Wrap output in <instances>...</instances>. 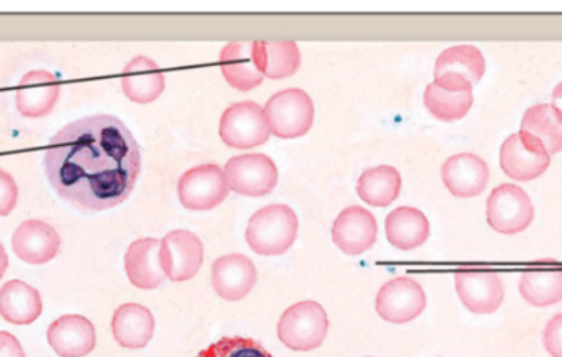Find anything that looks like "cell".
Wrapping results in <instances>:
<instances>
[{
  "mask_svg": "<svg viewBox=\"0 0 562 357\" xmlns=\"http://www.w3.org/2000/svg\"><path fill=\"white\" fill-rule=\"evenodd\" d=\"M520 134L547 148L550 157L562 152V118L551 104H537L525 112Z\"/></svg>",
  "mask_w": 562,
  "mask_h": 357,
  "instance_id": "cell-27",
  "label": "cell"
},
{
  "mask_svg": "<svg viewBox=\"0 0 562 357\" xmlns=\"http://www.w3.org/2000/svg\"><path fill=\"white\" fill-rule=\"evenodd\" d=\"M7 267H9V257H7L5 249H3L2 244H0V279H2L3 274H5Z\"/></svg>",
  "mask_w": 562,
  "mask_h": 357,
  "instance_id": "cell-36",
  "label": "cell"
},
{
  "mask_svg": "<svg viewBox=\"0 0 562 357\" xmlns=\"http://www.w3.org/2000/svg\"><path fill=\"white\" fill-rule=\"evenodd\" d=\"M543 343L551 357H562V313L548 322L543 333Z\"/></svg>",
  "mask_w": 562,
  "mask_h": 357,
  "instance_id": "cell-33",
  "label": "cell"
},
{
  "mask_svg": "<svg viewBox=\"0 0 562 357\" xmlns=\"http://www.w3.org/2000/svg\"><path fill=\"white\" fill-rule=\"evenodd\" d=\"M446 188L458 198H474L484 193L491 178V170L479 155H452L441 168Z\"/></svg>",
  "mask_w": 562,
  "mask_h": 357,
  "instance_id": "cell-17",
  "label": "cell"
},
{
  "mask_svg": "<svg viewBox=\"0 0 562 357\" xmlns=\"http://www.w3.org/2000/svg\"><path fill=\"white\" fill-rule=\"evenodd\" d=\"M229 190L244 197H266L279 183L276 161L263 154L237 155L224 167Z\"/></svg>",
  "mask_w": 562,
  "mask_h": 357,
  "instance_id": "cell-9",
  "label": "cell"
},
{
  "mask_svg": "<svg viewBox=\"0 0 562 357\" xmlns=\"http://www.w3.org/2000/svg\"><path fill=\"white\" fill-rule=\"evenodd\" d=\"M221 138L224 144L237 150H249L260 147L269 141V122L266 111L257 102H236L224 111L220 125Z\"/></svg>",
  "mask_w": 562,
  "mask_h": 357,
  "instance_id": "cell-5",
  "label": "cell"
},
{
  "mask_svg": "<svg viewBox=\"0 0 562 357\" xmlns=\"http://www.w3.org/2000/svg\"><path fill=\"white\" fill-rule=\"evenodd\" d=\"M220 65L226 81L239 91H250L266 78L254 62L252 42L227 43L221 52Z\"/></svg>",
  "mask_w": 562,
  "mask_h": 357,
  "instance_id": "cell-24",
  "label": "cell"
},
{
  "mask_svg": "<svg viewBox=\"0 0 562 357\" xmlns=\"http://www.w3.org/2000/svg\"><path fill=\"white\" fill-rule=\"evenodd\" d=\"M535 220V207L524 188L504 183L487 200V221L501 234L524 233Z\"/></svg>",
  "mask_w": 562,
  "mask_h": 357,
  "instance_id": "cell-6",
  "label": "cell"
},
{
  "mask_svg": "<svg viewBox=\"0 0 562 357\" xmlns=\"http://www.w3.org/2000/svg\"><path fill=\"white\" fill-rule=\"evenodd\" d=\"M553 108L557 109L558 114L562 118V81L557 86V88H554Z\"/></svg>",
  "mask_w": 562,
  "mask_h": 357,
  "instance_id": "cell-35",
  "label": "cell"
},
{
  "mask_svg": "<svg viewBox=\"0 0 562 357\" xmlns=\"http://www.w3.org/2000/svg\"><path fill=\"white\" fill-rule=\"evenodd\" d=\"M19 188L12 175L0 168V216H9L16 207Z\"/></svg>",
  "mask_w": 562,
  "mask_h": 357,
  "instance_id": "cell-32",
  "label": "cell"
},
{
  "mask_svg": "<svg viewBox=\"0 0 562 357\" xmlns=\"http://www.w3.org/2000/svg\"><path fill=\"white\" fill-rule=\"evenodd\" d=\"M48 343L61 357H85L95 348L94 325L81 315H65L48 328Z\"/></svg>",
  "mask_w": 562,
  "mask_h": 357,
  "instance_id": "cell-19",
  "label": "cell"
},
{
  "mask_svg": "<svg viewBox=\"0 0 562 357\" xmlns=\"http://www.w3.org/2000/svg\"><path fill=\"white\" fill-rule=\"evenodd\" d=\"M204 246L196 234L187 230L173 231L161 241L160 266L171 282H187L200 272Z\"/></svg>",
  "mask_w": 562,
  "mask_h": 357,
  "instance_id": "cell-11",
  "label": "cell"
},
{
  "mask_svg": "<svg viewBox=\"0 0 562 357\" xmlns=\"http://www.w3.org/2000/svg\"><path fill=\"white\" fill-rule=\"evenodd\" d=\"M402 191V175L390 165L367 168L357 181V193L370 207H390Z\"/></svg>",
  "mask_w": 562,
  "mask_h": 357,
  "instance_id": "cell-28",
  "label": "cell"
},
{
  "mask_svg": "<svg viewBox=\"0 0 562 357\" xmlns=\"http://www.w3.org/2000/svg\"><path fill=\"white\" fill-rule=\"evenodd\" d=\"M122 91L138 104L157 101L165 91L164 71L154 59L137 56L122 71Z\"/></svg>",
  "mask_w": 562,
  "mask_h": 357,
  "instance_id": "cell-21",
  "label": "cell"
},
{
  "mask_svg": "<svg viewBox=\"0 0 562 357\" xmlns=\"http://www.w3.org/2000/svg\"><path fill=\"white\" fill-rule=\"evenodd\" d=\"M254 62L270 79L290 78L300 69V46L294 42H252Z\"/></svg>",
  "mask_w": 562,
  "mask_h": 357,
  "instance_id": "cell-26",
  "label": "cell"
},
{
  "mask_svg": "<svg viewBox=\"0 0 562 357\" xmlns=\"http://www.w3.org/2000/svg\"><path fill=\"white\" fill-rule=\"evenodd\" d=\"M329 330L326 310L313 300L296 303L281 315L277 332L280 342L293 352H313L323 345Z\"/></svg>",
  "mask_w": 562,
  "mask_h": 357,
  "instance_id": "cell-3",
  "label": "cell"
},
{
  "mask_svg": "<svg viewBox=\"0 0 562 357\" xmlns=\"http://www.w3.org/2000/svg\"><path fill=\"white\" fill-rule=\"evenodd\" d=\"M520 295L525 302L540 309L562 302V269L540 267L521 274Z\"/></svg>",
  "mask_w": 562,
  "mask_h": 357,
  "instance_id": "cell-29",
  "label": "cell"
},
{
  "mask_svg": "<svg viewBox=\"0 0 562 357\" xmlns=\"http://www.w3.org/2000/svg\"><path fill=\"white\" fill-rule=\"evenodd\" d=\"M38 290L20 280H10L0 289V315L13 325H30L42 315Z\"/></svg>",
  "mask_w": 562,
  "mask_h": 357,
  "instance_id": "cell-25",
  "label": "cell"
},
{
  "mask_svg": "<svg viewBox=\"0 0 562 357\" xmlns=\"http://www.w3.org/2000/svg\"><path fill=\"white\" fill-rule=\"evenodd\" d=\"M0 357H25L19 339L10 333L0 332Z\"/></svg>",
  "mask_w": 562,
  "mask_h": 357,
  "instance_id": "cell-34",
  "label": "cell"
},
{
  "mask_svg": "<svg viewBox=\"0 0 562 357\" xmlns=\"http://www.w3.org/2000/svg\"><path fill=\"white\" fill-rule=\"evenodd\" d=\"M550 165L551 157L547 148L520 132L510 135L502 144L501 167L514 180L531 181L540 178Z\"/></svg>",
  "mask_w": 562,
  "mask_h": 357,
  "instance_id": "cell-13",
  "label": "cell"
},
{
  "mask_svg": "<svg viewBox=\"0 0 562 357\" xmlns=\"http://www.w3.org/2000/svg\"><path fill=\"white\" fill-rule=\"evenodd\" d=\"M474 104L472 91H448L431 82L425 91V105L436 119L442 122L461 121Z\"/></svg>",
  "mask_w": 562,
  "mask_h": 357,
  "instance_id": "cell-30",
  "label": "cell"
},
{
  "mask_svg": "<svg viewBox=\"0 0 562 357\" xmlns=\"http://www.w3.org/2000/svg\"><path fill=\"white\" fill-rule=\"evenodd\" d=\"M259 272L256 264L244 254H229L214 260L211 267V282L221 299L239 302L256 287Z\"/></svg>",
  "mask_w": 562,
  "mask_h": 357,
  "instance_id": "cell-14",
  "label": "cell"
},
{
  "mask_svg": "<svg viewBox=\"0 0 562 357\" xmlns=\"http://www.w3.org/2000/svg\"><path fill=\"white\" fill-rule=\"evenodd\" d=\"M485 68L484 55L477 46H451L436 59L435 82L448 91H472L484 78Z\"/></svg>",
  "mask_w": 562,
  "mask_h": 357,
  "instance_id": "cell-7",
  "label": "cell"
},
{
  "mask_svg": "<svg viewBox=\"0 0 562 357\" xmlns=\"http://www.w3.org/2000/svg\"><path fill=\"white\" fill-rule=\"evenodd\" d=\"M379 236V224L366 208L349 207L333 224V241L347 256H360L372 249Z\"/></svg>",
  "mask_w": 562,
  "mask_h": 357,
  "instance_id": "cell-15",
  "label": "cell"
},
{
  "mask_svg": "<svg viewBox=\"0 0 562 357\" xmlns=\"http://www.w3.org/2000/svg\"><path fill=\"white\" fill-rule=\"evenodd\" d=\"M297 216L286 204H270L250 217L246 239L260 256H281L297 237Z\"/></svg>",
  "mask_w": 562,
  "mask_h": 357,
  "instance_id": "cell-2",
  "label": "cell"
},
{
  "mask_svg": "<svg viewBox=\"0 0 562 357\" xmlns=\"http://www.w3.org/2000/svg\"><path fill=\"white\" fill-rule=\"evenodd\" d=\"M386 239L400 250H413L429 239L431 226L425 213L412 207L393 210L385 220Z\"/></svg>",
  "mask_w": 562,
  "mask_h": 357,
  "instance_id": "cell-23",
  "label": "cell"
},
{
  "mask_svg": "<svg viewBox=\"0 0 562 357\" xmlns=\"http://www.w3.org/2000/svg\"><path fill=\"white\" fill-rule=\"evenodd\" d=\"M263 111L270 132L279 138L303 137L314 122L313 99L303 89L277 92L269 99Z\"/></svg>",
  "mask_w": 562,
  "mask_h": 357,
  "instance_id": "cell-4",
  "label": "cell"
},
{
  "mask_svg": "<svg viewBox=\"0 0 562 357\" xmlns=\"http://www.w3.org/2000/svg\"><path fill=\"white\" fill-rule=\"evenodd\" d=\"M61 239L49 224L38 220H29L16 227L12 237V249L23 263L43 266L55 259L59 253Z\"/></svg>",
  "mask_w": 562,
  "mask_h": 357,
  "instance_id": "cell-16",
  "label": "cell"
},
{
  "mask_svg": "<svg viewBox=\"0 0 562 357\" xmlns=\"http://www.w3.org/2000/svg\"><path fill=\"white\" fill-rule=\"evenodd\" d=\"M454 280L459 299L469 312L491 315L504 303V280L494 270L461 269L456 272Z\"/></svg>",
  "mask_w": 562,
  "mask_h": 357,
  "instance_id": "cell-10",
  "label": "cell"
},
{
  "mask_svg": "<svg viewBox=\"0 0 562 357\" xmlns=\"http://www.w3.org/2000/svg\"><path fill=\"white\" fill-rule=\"evenodd\" d=\"M161 241L154 237L135 241L125 254V272L132 286L155 290L167 279L160 266Z\"/></svg>",
  "mask_w": 562,
  "mask_h": 357,
  "instance_id": "cell-20",
  "label": "cell"
},
{
  "mask_svg": "<svg viewBox=\"0 0 562 357\" xmlns=\"http://www.w3.org/2000/svg\"><path fill=\"white\" fill-rule=\"evenodd\" d=\"M155 333V319L150 310L137 303H125L115 310L112 335L122 348L142 349Z\"/></svg>",
  "mask_w": 562,
  "mask_h": 357,
  "instance_id": "cell-22",
  "label": "cell"
},
{
  "mask_svg": "<svg viewBox=\"0 0 562 357\" xmlns=\"http://www.w3.org/2000/svg\"><path fill=\"white\" fill-rule=\"evenodd\" d=\"M59 91L58 78L52 72L43 69L26 72L16 88V109L25 118H45L55 109Z\"/></svg>",
  "mask_w": 562,
  "mask_h": 357,
  "instance_id": "cell-18",
  "label": "cell"
},
{
  "mask_svg": "<svg viewBox=\"0 0 562 357\" xmlns=\"http://www.w3.org/2000/svg\"><path fill=\"white\" fill-rule=\"evenodd\" d=\"M45 170L61 200L98 213L131 197L142 170L140 148L121 119L89 115L52 138Z\"/></svg>",
  "mask_w": 562,
  "mask_h": 357,
  "instance_id": "cell-1",
  "label": "cell"
},
{
  "mask_svg": "<svg viewBox=\"0 0 562 357\" xmlns=\"http://www.w3.org/2000/svg\"><path fill=\"white\" fill-rule=\"evenodd\" d=\"M380 319L395 325L413 322L426 309V293L416 280L398 277L380 289L375 302Z\"/></svg>",
  "mask_w": 562,
  "mask_h": 357,
  "instance_id": "cell-12",
  "label": "cell"
},
{
  "mask_svg": "<svg viewBox=\"0 0 562 357\" xmlns=\"http://www.w3.org/2000/svg\"><path fill=\"white\" fill-rule=\"evenodd\" d=\"M196 357H273L256 339L234 336V338H223L203 349Z\"/></svg>",
  "mask_w": 562,
  "mask_h": 357,
  "instance_id": "cell-31",
  "label": "cell"
},
{
  "mask_svg": "<svg viewBox=\"0 0 562 357\" xmlns=\"http://www.w3.org/2000/svg\"><path fill=\"white\" fill-rule=\"evenodd\" d=\"M178 197L187 210H214L229 197L226 174L220 165H198L178 181Z\"/></svg>",
  "mask_w": 562,
  "mask_h": 357,
  "instance_id": "cell-8",
  "label": "cell"
}]
</instances>
